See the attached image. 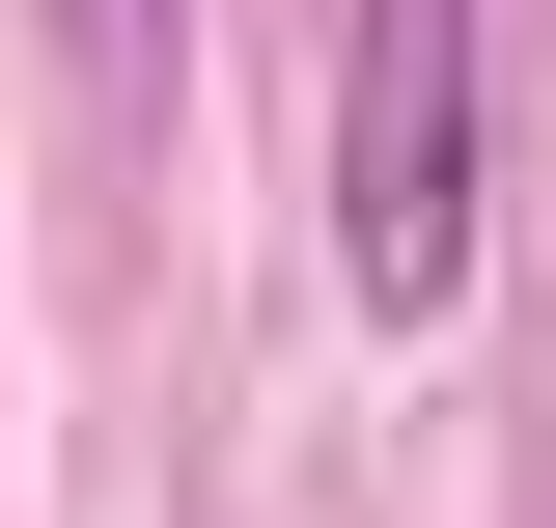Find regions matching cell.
I'll return each instance as SVG.
<instances>
[{
    "instance_id": "1",
    "label": "cell",
    "mask_w": 556,
    "mask_h": 528,
    "mask_svg": "<svg viewBox=\"0 0 556 528\" xmlns=\"http://www.w3.org/2000/svg\"><path fill=\"white\" fill-rule=\"evenodd\" d=\"M334 278H362V334L473 306V0H362L334 28Z\"/></svg>"
},
{
    "instance_id": "2",
    "label": "cell",
    "mask_w": 556,
    "mask_h": 528,
    "mask_svg": "<svg viewBox=\"0 0 556 528\" xmlns=\"http://www.w3.org/2000/svg\"><path fill=\"white\" fill-rule=\"evenodd\" d=\"M56 28H139V0H56Z\"/></svg>"
}]
</instances>
